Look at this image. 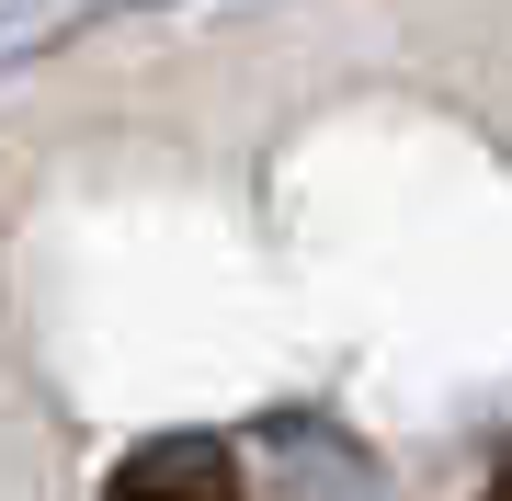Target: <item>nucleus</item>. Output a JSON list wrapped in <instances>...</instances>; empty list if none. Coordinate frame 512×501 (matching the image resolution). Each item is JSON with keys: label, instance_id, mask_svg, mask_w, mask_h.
I'll list each match as a JSON object with an SVG mask.
<instances>
[{"label": "nucleus", "instance_id": "1", "mask_svg": "<svg viewBox=\"0 0 512 501\" xmlns=\"http://www.w3.org/2000/svg\"><path fill=\"white\" fill-rule=\"evenodd\" d=\"M171 490H194V501H228V467L205 456V445H171V456H148L114 479V501H171Z\"/></svg>", "mask_w": 512, "mask_h": 501}]
</instances>
